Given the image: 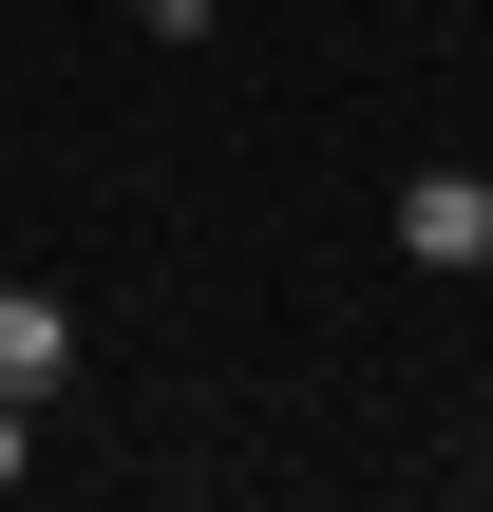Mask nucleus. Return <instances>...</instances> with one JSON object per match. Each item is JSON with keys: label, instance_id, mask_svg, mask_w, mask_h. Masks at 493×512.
<instances>
[{"label": "nucleus", "instance_id": "1", "mask_svg": "<svg viewBox=\"0 0 493 512\" xmlns=\"http://www.w3.org/2000/svg\"><path fill=\"white\" fill-rule=\"evenodd\" d=\"M399 266H493V171H399Z\"/></svg>", "mask_w": 493, "mask_h": 512}, {"label": "nucleus", "instance_id": "2", "mask_svg": "<svg viewBox=\"0 0 493 512\" xmlns=\"http://www.w3.org/2000/svg\"><path fill=\"white\" fill-rule=\"evenodd\" d=\"M57 380H76V304H57V285H0V399L57 418Z\"/></svg>", "mask_w": 493, "mask_h": 512}, {"label": "nucleus", "instance_id": "3", "mask_svg": "<svg viewBox=\"0 0 493 512\" xmlns=\"http://www.w3.org/2000/svg\"><path fill=\"white\" fill-rule=\"evenodd\" d=\"M209 19H228V0H133V38H171V57H190Z\"/></svg>", "mask_w": 493, "mask_h": 512}, {"label": "nucleus", "instance_id": "4", "mask_svg": "<svg viewBox=\"0 0 493 512\" xmlns=\"http://www.w3.org/2000/svg\"><path fill=\"white\" fill-rule=\"evenodd\" d=\"M19 475H38V399H0V494H19Z\"/></svg>", "mask_w": 493, "mask_h": 512}]
</instances>
